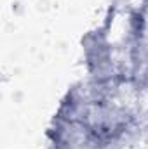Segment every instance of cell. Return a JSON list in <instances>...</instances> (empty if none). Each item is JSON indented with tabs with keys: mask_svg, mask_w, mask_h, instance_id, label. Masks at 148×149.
<instances>
[{
	"mask_svg": "<svg viewBox=\"0 0 148 149\" xmlns=\"http://www.w3.org/2000/svg\"><path fill=\"white\" fill-rule=\"evenodd\" d=\"M49 149H65V148H59V146H54V144H51V148Z\"/></svg>",
	"mask_w": 148,
	"mask_h": 149,
	"instance_id": "1",
	"label": "cell"
}]
</instances>
